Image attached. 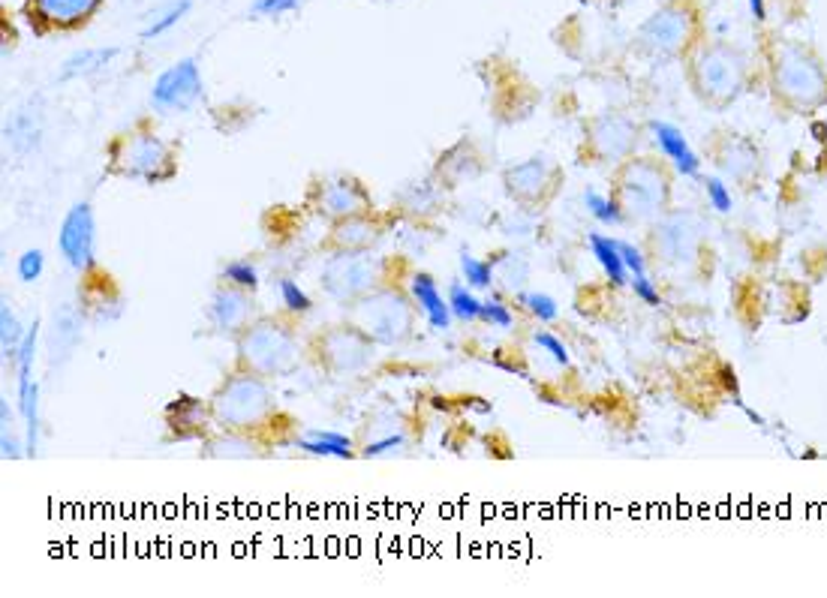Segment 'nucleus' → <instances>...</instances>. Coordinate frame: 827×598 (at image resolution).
<instances>
[{
    "instance_id": "nucleus-31",
    "label": "nucleus",
    "mask_w": 827,
    "mask_h": 598,
    "mask_svg": "<svg viewBox=\"0 0 827 598\" xmlns=\"http://www.w3.org/2000/svg\"><path fill=\"white\" fill-rule=\"evenodd\" d=\"M536 343H539V346H542V349H545V352H548V355H551V358H554L557 364H563V367L569 364V352H566L563 340H557L554 334H548V331H539V334H536Z\"/></svg>"
},
{
    "instance_id": "nucleus-11",
    "label": "nucleus",
    "mask_w": 827,
    "mask_h": 598,
    "mask_svg": "<svg viewBox=\"0 0 827 598\" xmlns=\"http://www.w3.org/2000/svg\"><path fill=\"white\" fill-rule=\"evenodd\" d=\"M253 313H256V304H253L250 292L238 289L232 283L220 286L208 304V319L220 334H241L253 322Z\"/></svg>"
},
{
    "instance_id": "nucleus-13",
    "label": "nucleus",
    "mask_w": 827,
    "mask_h": 598,
    "mask_svg": "<svg viewBox=\"0 0 827 598\" xmlns=\"http://www.w3.org/2000/svg\"><path fill=\"white\" fill-rule=\"evenodd\" d=\"M409 292H412V301L419 304V310L428 316L431 328H437V331H446V328H449V322H452V307H449V301L443 298V292L437 289V280H434L431 274L419 271L416 277H412V283H409Z\"/></svg>"
},
{
    "instance_id": "nucleus-24",
    "label": "nucleus",
    "mask_w": 827,
    "mask_h": 598,
    "mask_svg": "<svg viewBox=\"0 0 827 598\" xmlns=\"http://www.w3.org/2000/svg\"><path fill=\"white\" fill-rule=\"evenodd\" d=\"M223 280L232 283V286H238V289H247V292H256V289H259V271H256L250 262H244V259L229 262V265L223 268Z\"/></svg>"
},
{
    "instance_id": "nucleus-14",
    "label": "nucleus",
    "mask_w": 827,
    "mask_h": 598,
    "mask_svg": "<svg viewBox=\"0 0 827 598\" xmlns=\"http://www.w3.org/2000/svg\"><path fill=\"white\" fill-rule=\"evenodd\" d=\"M686 37V16L677 13V10H665V13H656L644 31H641V40L656 49V52H671L680 46V40Z\"/></svg>"
},
{
    "instance_id": "nucleus-2",
    "label": "nucleus",
    "mask_w": 827,
    "mask_h": 598,
    "mask_svg": "<svg viewBox=\"0 0 827 598\" xmlns=\"http://www.w3.org/2000/svg\"><path fill=\"white\" fill-rule=\"evenodd\" d=\"M271 415L274 391L268 388V379L247 370H238L235 376L223 379V385L211 397V418L229 433L259 430Z\"/></svg>"
},
{
    "instance_id": "nucleus-36",
    "label": "nucleus",
    "mask_w": 827,
    "mask_h": 598,
    "mask_svg": "<svg viewBox=\"0 0 827 598\" xmlns=\"http://www.w3.org/2000/svg\"><path fill=\"white\" fill-rule=\"evenodd\" d=\"M4 457L10 460V457H19V442L4 430Z\"/></svg>"
},
{
    "instance_id": "nucleus-10",
    "label": "nucleus",
    "mask_w": 827,
    "mask_h": 598,
    "mask_svg": "<svg viewBox=\"0 0 827 598\" xmlns=\"http://www.w3.org/2000/svg\"><path fill=\"white\" fill-rule=\"evenodd\" d=\"M103 0H28V22L37 31H73L97 16Z\"/></svg>"
},
{
    "instance_id": "nucleus-23",
    "label": "nucleus",
    "mask_w": 827,
    "mask_h": 598,
    "mask_svg": "<svg viewBox=\"0 0 827 598\" xmlns=\"http://www.w3.org/2000/svg\"><path fill=\"white\" fill-rule=\"evenodd\" d=\"M461 274H464V280H467V286H470V289H488V286H491V280H494V268H491V262H482V259L470 256V253H464V256H461Z\"/></svg>"
},
{
    "instance_id": "nucleus-8",
    "label": "nucleus",
    "mask_w": 827,
    "mask_h": 598,
    "mask_svg": "<svg viewBox=\"0 0 827 598\" xmlns=\"http://www.w3.org/2000/svg\"><path fill=\"white\" fill-rule=\"evenodd\" d=\"M202 100V73L193 58H184L163 70L151 88V106L157 112H190Z\"/></svg>"
},
{
    "instance_id": "nucleus-19",
    "label": "nucleus",
    "mask_w": 827,
    "mask_h": 598,
    "mask_svg": "<svg viewBox=\"0 0 827 598\" xmlns=\"http://www.w3.org/2000/svg\"><path fill=\"white\" fill-rule=\"evenodd\" d=\"M112 58H118V49H88V52H79V55L67 58V64H64V70H61V79H76V76L97 73V70H103Z\"/></svg>"
},
{
    "instance_id": "nucleus-5",
    "label": "nucleus",
    "mask_w": 827,
    "mask_h": 598,
    "mask_svg": "<svg viewBox=\"0 0 827 598\" xmlns=\"http://www.w3.org/2000/svg\"><path fill=\"white\" fill-rule=\"evenodd\" d=\"M379 280V259L370 250H337L322 265V289L328 298L340 304H355L367 292L376 289Z\"/></svg>"
},
{
    "instance_id": "nucleus-20",
    "label": "nucleus",
    "mask_w": 827,
    "mask_h": 598,
    "mask_svg": "<svg viewBox=\"0 0 827 598\" xmlns=\"http://www.w3.org/2000/svg\"><path fill=\"white\" fill-rule=\"evenodd\" d=\"M449 307H452V316L461 319V322H476V319H482V301L470 292V286L455 283L452 292H449Z\"/></svg>"
},
{
    "instance_id": "nucleus-6",
    "label": "nucleus",
    "mask_w": 827,
    "mask_h": 598,
    "mask_svg": "<svg viewBox=\"0 0 827 598\" xmlns=\"http://www.w3.org/2000/svg\"><path fill=\"white\" fill-rule=\"evenodd\" d=\"M373 346L376 343L358 325H334V328L322 331L313 343L319 364L337 376H352V373H361L364 367H370Z\"/></svg>"
},
{
    "instance_id": "nucleus-4",
    "label": "nucleus",
    "mask_w": 827,
    "mask_h": 598,
    "mask_svg": "<svg viewBox=\"0 0 827 598\" xmlns=\"http://www.w3.org/2000/svg\"><path fill=\"white\" fill-rule=\"evenodd\" d=\"M109 172L118 178H139L148 184H160L175 175V154L157 133L130 130L112 142Z\"/></svg>"
},
{
    "instance_id": "nucleus-38",
    "label": "nucleus",
    "mask_w": 827,
    "mask_h": 598,
    "mask_svg": "<svg viewBox=\"0 0 827 598\" xmlns=\"http://www.w3.org/2000/svg\"><path fill=\"white\" fill-rule=\"evenodd\" d=\"M749 7H752L755 19H764V0H749Z\"/></svg>"
},
{
    "instance_id": "nucleus-37",
    "label": "nucleus",
    "mask_w": 827,
    "mask_h": 598,
    "mask_svg": "<svg viewBox=\"0 0 827 598\" xmlns=\"http://www.w3.org/2000/svg\"><path fill=\"white\" fill-rule=\"evenodd\" d=\"M0 415H4V430L10 427V421H13V412H10V400H4L0 403Z\"/></svg>"
},
{
    "instance_id": "nucleus-32",
    "label": "nucleus",
    "mask_w": 827,
    "mask_h": 598,
    "mask_svg": "<svg viewBox=\"0 0 827 598\" xmlns=\"http://www.w3.org/2000/svg\"><path fill=\"white\" fill-rule=\"evenodd\" d=\"M403 445H406V439H403L400 433H391V436H385V439L367 442V445L361 448V454H364V457H379V454L397 451V448H403Z\"/></svg>"
},
{
    "instance_id": "nucleus-33",
    "label": "nucleus",
    "mask_w": 827,
    "mask_h": 598,
    "mask_svg": "<svg viewBox=\"0 0 827 598\" xmlns=\"http://www.w3.org/2000/svg\"><path fill=\"white\" fill-rule=\"evenodd\" d=\"M617 247H620L626 271H632L635 277H644V256H641V250L632 247V244H626V241H617Z\"/></svg>"
},
{
    "instance_id": "nucleus-25",
    "label": "nucleus",
    "mask_w": 827,
    "mask_h": 598,
    "mask_svg": "<svg viewBox=\"0 0 827 598\" xmlns=\"http://www.w3.org/2000/svg\"><path fill=\"white\" fill-rule=\"evenodd\" d=\"M280 301L286 304V310L289 313H310L313 310V301H310V295L295 283V280H280Z\"/></svg>"
},
{
    "instance_id": "nucleus-7",
    "label": "nucleus",
    "mask_w": 827,
    "mask_h": 598,
    "mask_svg": "<svg viewBox=\"0 0 827 598\" xmlns=\"http://www.w3.org/2000/svg\"><path fill=\"white\" fill-rule=\"evenodd\" d=\"M310 208L319 217H325L331 223H340V220H349V217H358V214H370L373 202H370V193L364 190L361 181L337 175V178H325L313 187Z\"/></svg>"
},
{
    "instance_id": "nucleus-34",
    "label": "nucleus",
    "mask_w": 827,
    "mask_h": 598,
    "mask_svg": "<svg viewBox=\"0 0 827 598\" xmlns=\"http://www.w3.org/2000/svg\"><path fill=\"white\" fill-rule=\"evenodd\" d=\"M707 196H710V205H713L716 211H731V193L725 190L722 181L710 178V181H707Z\"/></svg>"
},
{
    "instance_id": "nucleus-21",
    "label": "nucleus",
    "mask_w": 827,
    "mask_h": 598,
    "mask_svg": "<svg viewBox=\"0 0 827 598\" xmlns=\"http://www.w3.org/2000/svg\"><path fill=\"white\" fill-rule=\"evenodd\" d=\"M25 334H28V331H22L16 313H13L10 304L4 301V307H0V343H4V355H7V358H16V352H19Z\"/></svg>"
},
{
    "instance_id": "nucleus-16",
    "label": "nucleus",
    "mask_w": 827,
    "mask_h": 598,
    "mask_svg": "<svg viewBox=\"0 0 827 598\" xmlns=\"http://www.w3.org/2000/svg\"><path fill=\"white\" fill-rule=\"evenodd\" d=\"M653 133H656V142H659V148L665 151V157L674 160V166H677L683 175H698L701 160H698V154L689 148V142L683 139V133H680L677 127H671V124H665V121H656V124H653Z\"/></svg>"
},
{
    "instance_id": "nucleus-18",
    "label": "nucleus",
    "mask_w": 827,
    "mask_h": 598,
    "mask_svg": "<svg viewBox=\"0 0 827 598\" xmlns=\"http://www.w3.org/2000/svg\"><path fill=\"white\" fill-rule=\"evenodd\" d=\"M590 247H593L596 262H599L602 271L608 274V280H611L614 286H623V283H626V265H623V256H620L617 241H611V238L593 232V235H590Z\"/></svg>"
},
{
    "instance_id": "nucleus-29",
    "label": "nucleus",
    "mask_w": 827,
    "mask_h": 598,
    "mask_svg": "<svg viewBox=\"0 0 827 598\" xmlns=\"http://www.w3.org/2000/svg\"><path fill=\"white\" fill-rule=\"evenodd\" d=\"M304 0H256L253 4V16H286L292 10H298Z\"/></svg>"
},
{
    "instance_id": "nucleus-22",
    "label": "nucleus",
    "mask_w": 827,
    "mask_h": 598,
    "mask_svg": "<svg viewBox=\"0 0 827 598\" xmlns=\"http://www.w3.org/2000/svg\"><path fill=\"white\" fill-rule=\"evenodd\" d=\"M187 13H190V0H175V4H172L166 13H160V16H157V19L145 28V34H142V37H145V40H154V37L169 34V31H172V28H175L184 16H187Z\"/></svg>"
},
{
    "instance_id": "nucleus-26",
    "label": "nucleus",
    "mask_w": 827,
    "mask_h": 598,
    "mask_svg": "<svg viewBox=\"0 0 827 598\" xmlns=\"http://www.w3.org/2000/svg\"><path fill=\"white\" fill-rule=\"evenodd\" d=\"M584 205L590 208V214L602 223H620V208L617 202H611L608 196L596 193V190H587L584 193Z\"/></svg>"
},
{
    "instance_id": "nucleus-15",
    "label": "nucleus",
    "mask_w": 827,
    "mask_h": 598,
    "mask_svg": "<svg viewBox=\"0 0 827 598\" xmlns=\"http://www.w3.org/2000/svg\"><path fill=\"white\" fill-rule=\"evenodd\" d=\"M379 238H382V229L379 223L370 220V214L340 220L334 223V232H331V244L337 250H370Z\"/></svg>"
},
{
    "instance_id": "nucleus-28",
    "label": "nucleus",
    "mask_w": 827,
    "mask_h": 598,
    "mask_svg": "<svg viewBox=\"0 0 827 598\" xmlns=\"http://www.w3.org/2000/svg\"><path fill=\"white\" fill-rule=\"evenodd\" d=\"M43 271H46V256H43L40 250H28V253L19 256V277H22L25 283L40 280Z\"/></svg>"
},
{
    "instance_id": "nucleus-27",
    "label": "nucleus",
    "mask_w": 827,
    "mask_h": 598,
    "mask_svg": "<svg viewBox=\"0 0 827 598\" xmlns=\"http://www.w3.org/2000/svg\"><path fill=\"white\" fill-rule=\"evenodd\" d=\"M521 301L527 304V310L539 319V322H554L557 319V304L551 295H542V292H524Z\"/></svg>"
},
{
    "instance_id": "nucleus-17",
    "label": "nucleus",
    "mask_w": 827,
    "mask_h": 598,
    "mask_svg": "<svg viewBox=\"0 0 827 598\" xmlns=\"http://www.w3.org/2000/svg\"><path fill=\"white\" fill-rule=\"evenodd\" d=\"M298 448L313 457H337V460H346L355 454L352 439L343 433H334V430H313L310 436L298 439Z\"/></svg>"
},
{
    "instance_id": "nucleus-1",
    "label": "nucleus",
    "mask_w": 827,
    "mask_h": 598,
    "mask_svg": "<svg viewBox=\"0 0 827 598\" xmlns=\"http://www.w3.org/2000/svg\"><path fill=\"white\" fill-rule=\"evenodd\" d=\"M238 367L262 379H280L298 370L301 343L298 334L277 319H253L238 334Z\"/></svg>"
},
{
    "instance_id": "nucleus-12",
    "label": "nucleus",
    "mask_w": 827,
    "mask_h": 598,
    "mask_svg": "<svg viewBox=\"0 0 827 598\" xmlns=\"http://www.w3.org/2000/svg\"><path fill=\"white\" fill-rule=\"evenodd\" d=\"M208 415H211V406H205L199 397L181 394L166 406V427L172 439H181V442L199 439L208 427Z\"/></svg>"
},
{
    "instance_id": "nucleus-3",
    "label": "nucleus",
    "mask_w": 827,
    "mask_h": 598,
    "mask_svg": "<svg viewBox=\"0 0 827 598\" xmlns=\"http://www.w3.org/2000/svg\"><path fill=\"white\" fill-rule=\"evenodd\" d=\"M416 307L400 289H373L352 304V325H358L376 346H397L416 328Z\"/></svg>"
},
{
    "instance_id": "nucleus-35",
    "label": "nucleus",
    "mask_w": 827,
    "mask_h": 598,
    "mask_svg": "<svg viewBox=\"0 0 827 598\" xmlns=\"http://www.w3.org/2000/svg\"><path fill=\"white\" fill-rule=\"evenodd\" d=\"M632 286H635V295H638L644 304H650V307H659V304H662V295H659V289L647 280V274H644V277H635Z\"/></svg>"
},
{
    "instance_id": "nucleus-30",
    "label": "nucleus",
    "mask_w": 827,
    "mask_h": 598,
    "mask_svg": "<svg viewBox=\"0 0 827 598\" xmlns=\"http://www.w3.org/2000/svg\"><path fill=\"white\" fill-rule=\"evenodd\" d=\"M482 319L497 325V328H509L512 325V310L500 301H482Z\"/></svg>"
},
{
    "instance_id": "nucleus-9",
    "label": "nucleus",
    "mask_w": 827,
    "mask_h": 598,
    "mask_svg": "<svg viewBox=\"0 0 827 598\" xmlns=\"http://www.w3.org/2000/svg\"><path fill=\"white\" fill-rule=\"evenodd\" d=\"M58 247H61V256L67 259L70 268L88 271L94 265L97 223H94V211H91L88 202H79V205L70 208V214L64 217L61 235H58Z\"/></svg>"
}]
</instances>
